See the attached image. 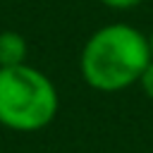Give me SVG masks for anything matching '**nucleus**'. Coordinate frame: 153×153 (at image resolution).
Listing matches in <instances>:
<instances>
[{
  "label": "nucleus",
  "mask_w": 153,
  "mask_h": 153,
  "mask_svg": "<svg viewBox=\"0 0 153 153\" xmlns=\"http://www.w3.org/2000/svg\"><path fill=\"white\" fill-rule=\"evenodd\" d=\"M98 2H103V5L110 7V10H131V7H136L141 0H98Z\"/></svg>",
  "instance_id": "nucleus-5"
},
{
  "label": "nucleus",
  "mask_w": 153,
  "mask_h": 153,
  "mask_svg": "<svg viewBox=\"0 0 153 153\" xmlns=\"http://www.w3.org/2000/svg\"><path fill=\"white\" fill-rule=\"evenodd\" d=\"M29 43L19 31H0V67L26 65Z\"/></svg>",
  "instance_id": "nucleus-3"
},
{
  "label": "nucleus",
  "mask_w": 153,
  "mask_h": 153,
  "mask_svg": "<svg viewBox=\"0 0 153 153\" xmlns=\"http://www.w3.org/2000/svg\"><path fill=\"white\" fill-rule=\"evenodd\" d=\"M151 60L148 36L131 24L112 22L86 38L79 55V69L93 91L117 93L139 84Z\"/></svg>",
  "instance_id": "nucleus-1"
},
{
  "label": "nucleus",
  "mask_w": 153,
  "mask_h": 153,
  "mask_svg": "<svg viewBox=\"0 0 153 153\" xmlns=\"http://www.w3.org/2000/svg\"><path fill=\"white\" fill-rule=\"evenodd\" d=\"M60 108L55 84L41 69L26 65L0 67V124L12 131L48 127Z\"/></svg>",
  "instance_id": "nucleus-2"
},
{
  "label": "nucleus",
  "mask_w": 153,
  "mask_h": 153,
  "mask_svg": "<svg viewBox=\"0 0 153 153\" xmlns=\"http://www.w3.org/2000/svg\"><path fill=\"white\" fill-rule=\"evenodd\" d=\"M139 86H141V91L153 100V60H151L148 67L143 69V74H141V79H139Z\"/></svg>",
  "instance_id": "nucleus-4"
},
{
  "label": "nucleus",
  "mask_w": 153,
  "mask_h": 153,
  "mask_svg": "<svg viewBox=\"0 0 153 153\" xmlns=\"http://www.w3.org/2000/svg\"><path fill=\"white\" fill-rule=\"evenodd\" d=\"M148 48H151V55H153V31L148 33Z\"/></svg>",
  "instance_id": "nucleus-6"
}]
</instances>
